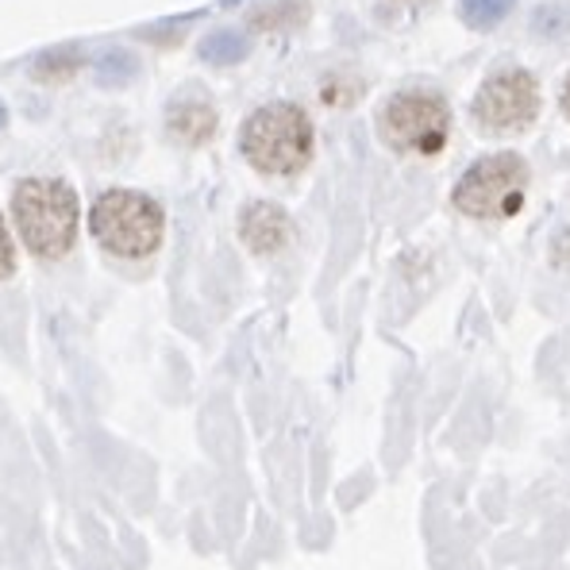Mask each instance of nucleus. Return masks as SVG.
Segmentation results:
<instances>
[{"label":"nucleus","instance_id":"3","mask_svg":"<svg viewBox=\"0 0 570 570\" xmlns=\"http://www.w3.org/2000/svg\"><path fill=\"white\" fill-rule=\"evenodd\" d=\"M94 236L105 250L120 258H147L163 243V208L155 197L136 189H108L94 205Z\"/></svg>","mask_w":570,"mask_h":570},{"label":"nucleus","instance_id":"9","mask_svg":"<svg viewBox=\"0 0 570 570\" xmlns=\"http://www.w3.org/2000/svg\"><path fill=\"white\" fill-rule=\"evenodd\" d=\"M250 55V39L243 31H213L200 39V58L213 66H232Z\"/></svg>","mask_w":570,"mask_h":570},{"label":"nucleus","instance_id":"1","mask_svg":"<svg viewBox=\"0 0 570 570\" xmlns=\"http://www.w3.org/2000/svg\"><path fill=\"white\" fill-rule=\"evenodd\" d=\"M239 147L255 170L289 178V174L305 170V163L313 158V124H308L305 108L274 100L247 116Z\"/></svg>","mask_w":570,"mask_h":570},{"label":"nucleus","instance_id":"17","mask_svg":"<svg viewBox=\"0 0 570 570\" xmlns=\"http://www.w3.org/2000/svg\"><path fill=\"white\" fill-rule=\"evenodd\" d=\"M4 120H8V112H4V105H0V128H4Z\"/></svg>","mask_w":570,"mask_h":570},{"label":"nucleus","instance_id":"11","mask_svg":"<svg viewBox=\"0 0 570 570\" xmlns=\"http://www.w3.org/2000/svg\"><path fill=\"white\" fill-rule=\"evenodd\" d=\"M305 16H308V8L301 4V0H282V4L258 8V12L250 16V23L263 31H289V28H297Z\"/></svg>","mask_w":570,"mask_h":570},{"label":"nucleus","instance_id":"4","mask_svg":"<svg viewBox=\"0 0 570 570\" xmlns=\"http://www.w3.org/2000/svg\"><path fill=\"white\" fill-rule=\"evenodd\" d=\"M528 197V163L513 150L485 155L455 186V208L474 220H509L524 208Z\"/></svg>","mask_w":570,"mask_h":570},{"label":"nucleus","instance_id":"5","mask_svg":"<svg viewBox=\"0 0 570 570\" xmlns=\"http://www.w3.org/2000/svg\"><path fill=\"white\" fill-rule=\"evenodd\" d=\"M379 131L401 155L432 158L451 139V108L432 89H401L382 105Z\"/></svg>","mask_w":570,"mask_h":570},{"label":"nucleus","instance_id":"6","mask_svg":"<svg viewBox=\"0 0 570 570\" xmlns=\"http://www.w3.org/2000/svg\"><path fill=\"white\" fill-rule=\"evenodd\" d=\"M471 112L490 136L528 131L535 124V116H540V86L521 66H501L482 81Z\"/></svg>","mask_w":570,"mask_h":570},{"label":"nucleus","instance_id":"10","mask_svg":"<svg viewBox=\"0 0 570 570\" xmlns=\"http://www.w3.org/2000/svg\"><path fill=\"white\" fill-rule=\"evenodd\" d=\"M81 66V55L78 50H47V55L36 58V66H31V73H36V81H47V86H58V81H66L73 70Z\"/></svg>","mask_w":570,"mask_h":570},{"label":"nucleus","instance_id":"15","mask_svg":"<svg viewBox=\"0 0 570 570\" xmlns=\"http://www.w3.org/2000/svg\"><path fill=\"white\" fill-rule=\"evenodd\" d=\"M16 271V247H12V236H8L4 220H0V278Z\"/></svg>","mask_w":570,"mask_h":570},{"label":"nucleus","instance_id":"12","mask_svg":"<svg viewBox=\"0 0 570 570\" xmlns=\"http://www.w3.org/2000/svg\"><path fill=\"white\" fill-rule=\"evenodd\" d=\"M139 73V58L128 55V50H108V55H100L97 62V81L108 89L124 86V81H131Z\"/></svg>","mask_w":570,"mask_h":570},{"label":"nucleus","instance_id":"14","mask_svg":"<svg viewBox=\"0 0 570 570\" xmlns=\"http://www.w3.org/2000/svg\"><path fill=\"white\" fill-rule=\"evenodd\" d=\"M532 31L543 39H559L570 31V4H543L532 12Z\"/></svg>","mask_w":570,"mask_h":570},{"label":"nucleus","instance_id":"16","mask_svg":"<svg viewBox=\"0 0 570 570\" xmlns=\"http://www.w3.org/2000/svg\"><path fill=\"white\" fill-rule=\"evenodd\" d=\"M563 112L570 116V78H567V86H563Z\"/></svg>","mask_w":570,"mask_h":570},{"label":"nucleus","instance_id":"7","mask_svg":"<svg viewBox=\"0 0 570 570\" xmlns=\"http://www.w3.org/2000/svg\"><path fill=\"white\" fill-rule=\"evenodd\" d=\"M289 216L274 200H255L239 213V236L255 255H274L289 243Z\"/></svg>","mask_w":570,"mask_h":570},{"label":"nucleus","instance_id":"13","mask_svg":"<svg viewBox=\"0 0 570 570\" xmlns=\"http://www.w3.org/2000/svg\"><path fill=\"white\" fill-rule=\"evenodd\" d=\"M517 0H463V20L478 31H490L513 12Z\"/></svg>","mask_w":570,"mask_h":570},{"label":"nucleus","instance_id":"2","mask_svg":"<svg viewBox=\"0 0 570 570\" xmlns=\"http://www.w3.org/2000/svg\"><path fill=\"white\" fill-rule=\"evenodd\" d=\"M12 216L39 258H62L78 239V193L58 178H28L12 193Z\"/></svg>","mask_w":570,"mask_h":570},{"label":"nucleus","instance_id":"8","mask_svg":"<svg viewBox=\"0 0 570 570\" xmlns=\"http://www.w3.org/2000/svg\"><path fill=\"white\" fill-rule=\"evenodd\" d=\"M166 128H170V136L178 142H186V147H200V142H208L216 136V108L208 105L205 97L186 94L170 105Z\"/></svg>","mask_w":570,"mask_h":570}]
</instances>
